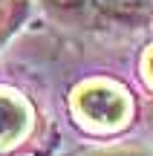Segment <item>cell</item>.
Listing matches in <instances>:
<instances>
[{
    "mask_svg": "<svg viewBox=\"0 0 153 156\" xmlns=\"http://www.w3.org/2000/svg\"><path fill=\"white\" fill-rule=\"evenodd\" d=\"M72 110L92 130H119L130 119V95L113 81H87L75 90Z\"/></svg>",
    "mask_w": 153,
    "mask_h": 156,
    "instance_id": "obj_1",
    "label": "cell"
},
{
    "mask_svg": "<svg viewBox=\"0 0 153 156\" xmlns=\"http://www.w3.org/2000/svg\"><path fill=\"white\" fill-rule=\"evenodd\" d=\"M29 122H32V113L26 101L15 93L0 90V151L17 145L26 136Z\"/></svg>",
    "mask_w": 153,
    "mask_h": 156,
    "instance_id": "obj_2",
    "label": "cell"
},
{
    "mask_svg": "<svg viewBox=\"0 0 153 156\" xmlns=\"http://www.w3.org/2000/svg\"><path fill=\"white\" fill-rule=\"evenodd\" d=\"M142 75H144V81L153 87V46L144 52V58H142Z\"/></svg>",
    "mask_w": 153,
    "mask_h": 156,
    "instance_id": "obj_3",
    "label": "cell"
},
{
    "mask_svg": "<svg viewBox=\"0 0 153 156\" xmlns=\"http://www.w3.org/2000/svg\"><path fill=\"white\" fill-rule=\"evenodd\" d=\"M104 6H110V9H119V12H127V9H136L142 0H101Z\"/></svg>",
    "mask_w": 153,
    "mask_h": 156,
    "instance_id": "obj_4",
    "label": "cell"
},
{
    "mask_svg": "<svg viewBox=\"0 0 153 156\" xmlns=\"http://www.w3.org/2000/svg\"><path fill=\"white\" fill-rule=\"evenodd\" d=\"M58 3H75V0H58Z\"/></svg>",
    "mask_w": 153,
    "mask_h": 156,
    "instance_id": "obj_5",
    "label": "cell"
}]
</instances>
